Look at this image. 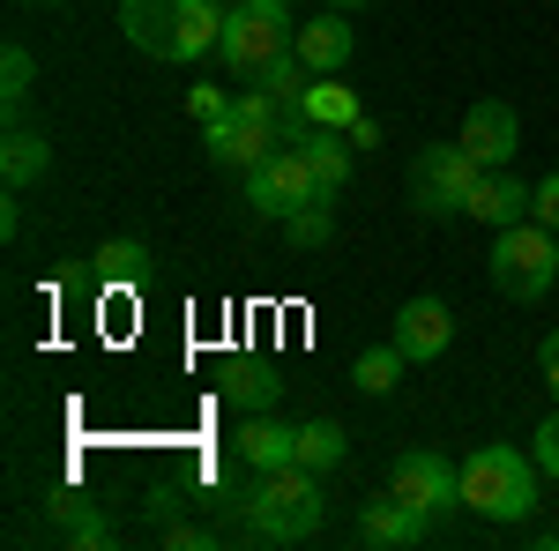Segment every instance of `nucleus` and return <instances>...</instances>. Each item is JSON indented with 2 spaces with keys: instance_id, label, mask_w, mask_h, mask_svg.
I'll list each match as a JSON object with an SVG mask.
<instances>
[{
  "instance_id": "1",
  "label": "nucleus",
  "mask_w": 559,
  "mask_h": 551,
  "mask_svg": "<svg viewBox=\"0 0 559 551\" xmlns=\"http://www.w3.org/2000/svg\"><path fill=\"white\" fill-rule=\"evenodd\" d=\"M120 31H128L134 52L150 60H202L224 38V0H120Z\"/></svg>"
},
{
  "instance_id": "2",
  "label": "nucleus",
  "mask_w": 559,
  "mask_h": 551,
  "mask_svg": "<svg viewBox=\"0 0 559 551\" xmlns=\"http://www.w3.org/2000/svg\"><path fill=\"white\" fill-rule=\"evenodd\" d=\"M537 484H545L537 455H522L508 440H485V447L463 455V507L485 514V522H500V529H515V522H530V514L545 507Z\"/></svg>"
},
{
  "instance_id": "3",
  "label": "nucleus",
  "mask_w": 559,
  "mask_h": 551,
  "mask_svg": "<svg viewBox=\"0 0 559 551\" xmlns=\"http://www.w3.org/2000/svg\"><path fill=\"white\" fill-rule=\"evenodd\" d=\"M329 522V500H321V469H261V492L247 500V537L261 544H313Z\"/></svg>"
},
{
  "instance_id": "4",
  "label": "nucleus",
  "mask_w": 559,
  "mask_h": 551,
  "mask_svg": "<svg viewBox=\"0 0 559 551\" xmlns=\"http://www.w3.org/2000/svg\"><path fill=\"white\" fill-rule=\"evenodd\" d=\"M485 276H492V291H500V298L537 306V298L559 284V231H552V224H537V216H522V224H508V231H492Z\"/></svg>"
},
{
  "instance_id": "5",
  "label": "nucleus",
  "mask_w": 559,
  "mask_h": 551,
  "mask_svg": "<svg viewBox=\"0 0 559 551\" xmlns=\"http://www.w3.org/2000/svg\"><path fill=\"white\" fill-rule=\"evenodd\" d=\"M299 38V23H292V0H231L224 8V38H216V60L239 75V83H254L261 60H276L284 45Z\"/></svg>"
},
{
  "instance_id": "6",
  "label": "nucleus",
  "mask_w": 559,
  "mask_h": 551,
  "mask_svg": "<svg viewBox=\"0 0 559 551\" xmlns=\"http://www.w3.org/2000/svg\"><path fill=\"white\" fill-rule=\"evenodd\" d=\"M477 179H485V165H477L463 142H432L426 157H418V171H411V209L418 216H471V194Z\"/></svg>"
},
{
  "instance_id": "7",
  "label": "nucleus",
  "mask_w": 559,
  "mask_h": 551,
  "mask_svg": "<svg viewBox=\"0 0 559 551\" xmlns=\"http://www.w3.org/2000/svg\"><path fill=\"white\" fill-rule=\"evenodd\" d=\"M247 202H254V216L284 224L292 209L321 202V179H313V165H306L292 142H276V149H269V157H261V165L247 171Z\"/></svg>"
},
{
  "instance_id": "8",
  "label": "nucleus",
  "mask_w": 559,
  "mask_h": 551,
  "mask_svg": "<svg viewBox=\"0 0 559 551\" xmlns=\"http://www.w3.org/2000/svg\"><path fill=\"white\" fill-rule=\"evenodd\" d=\"M395 492L440 522V514L463 507V469L448 463V455H432V447H411V455H395Z\"/></svg>"
},
{
  "instance_id": "9",
  "label": "nucleus",
  "mask_w": 559,
  "mask_h": 551,
  "mask_svg": "<svg viewBox=\"0 0 559 551\" xmlns=\"http://www.w3.org/2000/svg\"><path fill=\"white\" fill-rule=\"evenodd\" d=\"M455 142H463L485 171H508V165H515V149H522L515 105H508V97H477L471 112H463V134H455Z\"/></svg>"
},
{
  "instance_id": "10",
  "label": "nucleus",
  "mask_w": 559,
  "mask_h": 551,
  "mask_svg": "<svg viewBox=\"0 0 559 551\" xmlns=\"http://www.w3.org/2000/svg\"><path fill=\"white\" fill-rule=\"evenodd\" d=\"M426 537H432V514L411 507L403 492H388V500H366V507H358V544H366V551H411V544H426Z\"/></svg>"
},
{
  "instance_id": "11",
  "label": "nucleus",
  "mask_w": 559,
  "mask_h": 551,
  "mask_svg": "<svg viewBox=\"0 0 559 551\" xmlns=\"http://www.w3.org/2000/svg\"><path fill=\"white\" fill-rule=\"evenodd\" d=\"M395 350L411 358V366H432V358H448V343H455V313L440 306V298H403V313H395Z\"/></svg>"
},
{
  "instance_id": "12",
  "label": "nucleus",
  "mask_w": 559,
  "mask_h": 551,
  "mask_svg": "<svg viewBox=\"0 0 559 551\" xmlns=\"http://www.w3.org/2000/svg\"><path fill=\"white\" fill-rule=\"evenodd\" d=\"M292 52H299L313 75H344V68H350V52H358V31H350V15H344V8H329V15L299 23Z\"/></svg>"
},
{
  "instance_id": "13",
  "label": "nucleus",
  "mask_w": 559,
  "mask_h": 551,
  "mask_svg": "<svg viewBox=\"0 0 559 551\" xmlns=\"http://www.w3.org/2000/svg\"><path fill=\"white\" fill-rule=\"evenodd\" d=\"M202 149H210L216 171H254L269 149H276V134H261L254 120H239V112H224V120H210L202 128Z\"/></svg>"
},
{
  "instance_id": "14",
  "label": "nucleus",
  "mask_w": 559,
  "mask_h": 551,
  "mask_svg": "<svg viewBox=\"0 0 559 551\" xmlns=\"http://www.w3.org/2000/svg\"><path fill=\"white\" fill-rule=\"evenodd\" d=\"M45 522L60 529V544H75V551H105L112 544V522L90 507L83 492H52V500H45Z\"/></svg>"
},
{
  "instance_id": "15",
  "label": "nucleus",
  "mask_w": 559,
  "mask_h": 551,
  "mask_svg": "<svg viewBox=\"0 0 559 551\" xmlns=\"http://www.w3.org/2000/svg\"><path fill=\"white\" fill-rule=\"evenodd\" d=\"M530 194H537V187H522L515 171H485L477 194H471V216H477V224H492V231H508V224L530 216Z\"/></svg>"
},
{
  "instance_id": "16",
  "label": "nucleus",
  "mask_w": 559,
  "mask_h": 551,
  "mask_svg": "<svg viewBox=\"0 0 559 551\" xmlns=\"http://www.w3.org/2000/svg\"><path fill=\"white\" fill-rule=\"evenodd\" d=\"M299 157L313 165V179H321V202H336L350 187V165H358V149H350V134H336V128H313L299 142Z\"/></svg>"
},
{
  "instance_id": "17",
  "label": "nucleus",
  "mask_w": 559,
  "mask_h": 551,
  "mask_svg": "<svg viewBox=\"0 0 559 551\" xmlns=\"http://www.w3.org/2000/svg\"><path fill=\"white\" fill-rule=\"evenodd\" d=\"M239 455H247L254 469H292L299 463V424H276L269 410H261V418L239 424Z\"/></svg>"
},
{
  "instance_id": "18",
  "label": "nucleus",
  "mask_w": 559,
  "mask_h": 551,
  "mask_svg": "<svg viewBox=\"0 0 559 551\" xmlns=\"http://www.w3.org/2000/svg\"><path fill=\"white\" fill-rule=\"evenodd\" d=\"M276 395H284V381H276L269 366H254V358H231V366H224V403H231V410L261 418V410H276Z\"/></svg>"
},
{
  "instance_id": "19",
  "label": "nucleus",
  "mask_w": 559,
  "mask_h": 551,
  "mask_svg": "<svg viewBox=\"0 0 559 551\" xmlns=\"http://www.w3.org/2000/svg\"><path fill=\"white\" fill-rule=\"evenodd\" d=\"M52 171V142H45L38 128H8V142H0V179L23 194L31 179H45Z\"/></svg>"
},
{
  "instance_id": "20",
  "label": "nucleus",
  "mask_w": 559,
  "mask_h": 551,
  "mask_svg": "<svg viewBox=\"0 0 559 551\" xmlns=\"http://www.w3.org/2000/svg\"><path fill=\"white\" fill-rule=\"evenodd\" d=\"M306 120H313V128L350 134V128H358V89L336 83V75H313V83H306Z\"/></svg>"
},
{
  "instance_id": "21",
  "label": "nucleus",
  "mask_w": 559,
  "mask_h": 551,
  "mask_svg": "<svg viewBox=\"0 0 559 551\" xmlns=\"http://www.w3.org/2000/svg\"><path fill=\"white\" fill-rule=\"evenodd\" d=\"M306 83H313V68H306V60L292 52V45H284L276 60H261V68H254V89H269L276 105H299V97H306Z\"/></svg>"
},
{
  "instance_id": "22",
  "label": "nucleus",
  "mask_w": 559,
  "mask_h": 551,
  "mask_svg": "<svg viewBox=\"0 0 559 551\" xmlns=\"http://www.w3.org/2000/svg\"><path fill=\"white\" fill-rule=\"evenodd\" d=\"M90 276H97V284H142V276H150V247H142V239H105Z\"/></svg>"
},
{
  "instance_id": "23",
  "label": "nucleus",
  "mask_w": 559,
  "mask_h": 551,
  "mask_svg": "<svg viewBox=\"0 0 559 551\" xmlns=\"http://www.w3.org/2000/svg\"><path fill=\"white\" fill-rule=\"evenodd\" d=\"M403 366H411V358H403L395 343H373V350L350 366V387H358V395H388V387L403 381Z\"/></svg>"
},
{
  "instance_id": "24",
  "label": "nucleus",
  "mask_w": 559,
  "mask_h": 551,
  "mask_svg": "<svg viewBox=\"0 0 559 551\" xmlns=\"http://www.w3.org/2000/svg\"><path fill=\"white\" fill-rule=\"evenodd\" d=\"M350 455V440H344V424H329V418H313L299 424V469H336Z\"/></svg>"
},
{
  "instance_id": "25",
  "label": "nucleus",
  "mask_w": 559,
  "mask_h": 551,
  "mask_svg": "<svg viewBox=\"0 0 559 551\" xmlns=\"http://www.w3.org/2000/svg\"><path fill=\"white\" fill-rule=\"evenodd\" d=\"M31 89H38V60H31V45H8V52H0V105L23 112Z\"/></svg>"
},
{
  "instance_id": "26",
  "label": "nucleus",
  "mask_w": 559,
  "mask_h": 551,
  "mask_svg": "<svg viewBox=\"0 0 559 551\" xmlns=\"http://www.w3.org/2000/svg\"><path fill=\"white\" fill-rule=\"evenodd\" d=\"M329 231H336V209H329V202H306V209H292V216H284V239H292L299 254L329 247Z\"/></svg>"
},
{
  "instance_id": "27",
  "label": "nucleus",
  "mask_w": 559,
  "mask_h": 551,
  "mask_svg": "<svg viewBox=\"0 0 559 551\" xmlns=\"http://www.w3.org/2000/svg\"><path fill=\"white\" fill-rule=\"evenodd\" d=\"M530 455H537V469H545V477L559 484V410L537 424V432H530Z\"/></svg>"
},
{
  "instance_id": "28",
  "label": "nucleus",
  "mask_w": 559,
  "mask_h": 551,
  "mask_svg": "<svg viewBox=\"0 0 559 551\" xmlns=\"http://www.w3.org/2000/svg\"><path fill=\"white\" fill-rule=\"evenodd\" d=\"M187 112H194V120L210 128V120H224V112H231V97H224L216 83H194V89H187Z\"/></svg>"
},
{
  "instance_id": "29",
  "label": "nucleus",
  "mask_w": 559,
  "mask_h": 551,
  "mask_svg": "<svg viewBox=\"0 0 559 551\" xmlns=\"http://www.w3.org/2000/svg\"><path fill=\"white\" fill-rule=\"evenodd\" d=\"M210 544H224L216 529H194V522H165V551H210Z\"/></svg>"
},
{
  "instance_id": "30",
  "label": "nucleus",
  "mask_w": 559,
  "mask_h": 551,
  "mask_svg": "<svg viewBox=\"0 0 559 551\" xmlns=\"http://www.w3.org/2000/svg\"><path fill=\"white\" fill-rule=\"evenodd\" d=\"M530 216L559 231V171H545V179H537V194H530Z\"/></svg>"
},
{
  "instance_id": "31",
  "label": "nucleus",
  "mask_w": 559,
  "mask_h": 551,
  "mask_svg": "<svg viewBox=\"0 0 559 551\" xmlns=\"http://www.w3.org/2000/svg\"><path fill=\"white\" fill-rule=\"evenodd\" d=\"M537 373H545V387H552V403H559V328L537 343Z\"/></svg>"
},
{
  "instance_id": "32",
  "label": "nucleus",
  "mask_w": 559,
  "mask_h": 551,
  "mask_svg": "<svg viewBox=\"0 0 559 551\" xmlns=\"http://www.w3.org/2000/svg\"><path fill=\"white\" fill-rule=\"evenodd\" d=\"M23 231V202H15V187H8V202H0V239H15Z\"/></svg>"
},
{
  "instance_id": "33",
  "label": "nucleus",
  "mask_w": 559,
  "mask_h": 551,
  "mask_svg": "<svg viewBox=\"0 0 559 551\" xmlns=\"http://www.w3.org/2000/svg\"><path fill=\"white\" fill-rule=\"evenodd\" d=\"M350 149H381V120H366V112H358V128H350Z\"/></svg>"
},
{
  "instance_id": "34",
  "label": "nucleus",
  "mask_w": 559,
  "mask_h": 551,
  "mask_svg": "<svg viewBox=\"0 0 559 551\" xmlns=\"http://www.w3.org/2000/svg\"><path fill=\"white\" fill-rule=\"evenodd\" d=\"M329 8H344V15H350V8H366V0H329Z\"/></svg>"
},
{
  "instance_id": "35",
  "label": "nucleus",
  "mask_w": 559,
  "mask_h": 551,
  "mask_svg": "<svg viewBox=\"0 0 559 551\" xmlns=\"http://www.w3.org/2000/svg\"><path fill=\"white\" fill-rule=\"evenodd\" d=\"M45 8H60V0H45Z\"/></svg>"
},
{
  "instance_id": "36",
  "label": "nucleus",
  "mask_w": 559,
  "mask_h": 551,
  "mask_svg": "<svg viewBox=\"0 0 559 551\" xmlns=\"http://www.w3.org/2000/svg\"><path fill=\"white\" fill-rule=\"evenodd\" d=\"M224 8H231V0H224Z\"/></svg>"
}]
</instances>
